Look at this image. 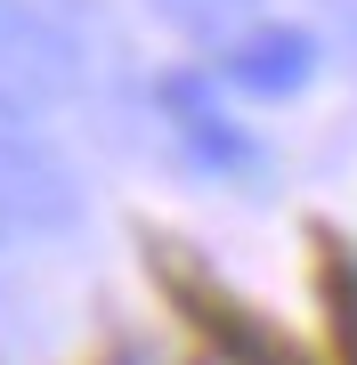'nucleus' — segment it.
Segmentation results:
<instances>
[{"label": "nucleus", "instance_id": "nucleus-1", "mask_svg": "<svg viewBox=\"0 0 357 365\" xmlns=\"http://www.w3.org/2000/svg\"><path fill=\"white\" fill-rule=\"evenodd\" d=\"M81 90V41L41 0H0V106L9 114H57Z\"/></svg>", "mask_w": 357, "mask_h": 365}, {"label": "nucleus", "instance_id": "nucleus-2", "mask_svg": "<svg viewBox=\"0 0 357 365\" xmlns=\"http://www.w3.org/2000/svg\"><path fill=\"white\" fill-rule=\"evenodd\" d=\"M0 220L16 235H73L81 227V187H73L66 155L9 106H0Z\"/></svg>", "mask_w": 357, "mask_h": 365}, {"label": "nucleus", "instance_id": "nucleus-3", "mask_svg": "<svg viewBox=\"0 0 357 365\" xmlns=\"http://www.w3.org/2000/svg\"><path fill=\"white\" fill-rule=\"evenodd\" d=\"M309 73H317V41L292 33V25L244 33L236 49H227V81H236V90H252V98H292Z\"/></svg>", "mask_w": 357, "mask_h": 365}, {"label": "nucleus", "instance_id": "nucleus-4", "mask_svg": "<svg viewBox=\"0 0 357 365\" xmlns=\"http://www.w3.org/2000/svg\"><path fill=\"white\" fill-rule=\"evenodd\" d=\"M162 98L179 106V130L195 138V155H203V163H244V155H252V146L227 130V114H212V106H203L195 81H162Z\"/></svg>", "mask_w": 357, "mask_h": 365}, {"label": "nucleus", "instance_id": "nucleus-5", "mask_svg": "<svg viewBox=\"0 0 357 365\" xmlns=\"http://www.w3.org/2000/svg\"><path fill=\"white\" fill-rule=\"evenodd\" d=\"M155 16H171V25L195 33V41H219V33H236L252 16V0H155Z\"/></svg>", "mask_w": 357, "mask_h": 365}, {"label": "nucleus", "instance_id": "nucleus-6", "mask_svg": "<svg viewBox=\"0 0 357 365\" xmlns=\"http://www.w3.org/2000/svg\"><path fill=\"white\" fill-rule=\"evenodd\" d=\"M9 235H16V227L0 220V300H9V276H16V252H9Z\"/></svg>", "mask_w": 357, "mask_h": 365}]
</instances>
